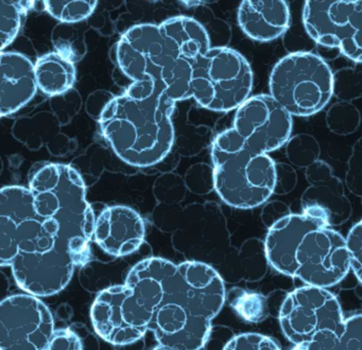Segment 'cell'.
<instances>
[{
    "instance_id": "cell-1",
    "label": "cell",
    "mask_w": 362,
    "mask_h": 350,
    "mask_svg": "<svg viewBox=\"0 0 362 350\" xmlns=\"http://www.w3.org/2000/svg\"><path fill=\"white\" fill-rule=\"evenodd\" d=\"M29 190L39 229L10 267L25 292L52 296L66 288L76 267L90 260L95 214L86 199V184L71 165H41L31 176Z\"/></svg>"
},
{
    "instance_id": "cell-2",
    "label": "cell",
    "mask_w": 362,
    "mask_h": 350,
    "mask_svg": "<svg viewBox=\"0 0 362 350\" xmlns=\"http://www.w3.org/2000/svg\"><path fill=\"white\" fill-rule=\"evenodd\" d=\"M175 102L151 81L132 83L115 95L99 119L101 134L127 165L149 168L166 158L175 144Z\"/></svg>"
},
{
    "instance_id": "cell-3",
    "label": "cell",
    "mask_w": 362,
    "mask_h": 350,
    "mask_svg": "<svg viewBox=\"0 0 362 350\" xmlns=\"http://www.w3.org/2000/svg\"><path fill=\"white\" fill-rule=\"evenodd\" d=\"M226 299L224 280L215 267L201 261L180 263L167 279L148 329L158 345L201 350Z\"/></svg>"
},
{
    "instance_id": "cell-4",
    "label": "cell",
    "mask_w": 362,
    "mask_h": 350,
    "mask_svg": "<svg viewBox=\"0 0 362 350\" xmlns=\"http://www.w3.org/2000/svg\"><path fill=\"white\" fill-rule=\"evenodd\" d=\"M214 189L233 208L252 209L273 194L275 161L252 151L233 129L218 134L211 144Z\"/></svg>"
},
{
    "instance_id": "cell-5",
    "label": "cell",
    "mask_w": 362,
    "mask_h": 350,
    "mask_svg": "<svg viewBox=\"0 0 362 350\" xmlns=\"http://www.w3.org/2000/svg\"><path fill=\"white\" fill-rule=\"evenodd\" d=\"M192 98L206 110L228 112L247 101L253 89V70L238 51L211 47L192 63Z\"/></svg>"
},
{
    "instance_id": "cell-6",
    "label": "cell",
    "mask_w": 362,
    "mask_h": 350,
    "mask_svg": "<svg viewBox=\"0 0 362 350\" xmlns=\"http://www.w3.org/2000/svg\"><path fill=\"white\" fill-rule=\"evenodd\" d=\"M269 88L271 97L290 116H313L332 99V71L315 53H290L273 67Z\"/></svg>"
},
{
    "instance_id": "cell-7",
    "label": "cell",
    "mask_w": 362,
    "mask_h": 350,
    "mask_svg": "<svg viewBox=\"0 0 362 350\" xmlns=\"http://www.w3.org/2000/svg\"><path fill=\"white\" fill-rule=\"evenodd\" d=\"M153 220L160 231L173 233V246L183 254L218 257L230 248L226 216L214 202L189 204L185 207L180 204H158L153 210Z\"/></svg>"
},
{
    "instance_id": "cell-8",
    "label": "cell",
    "mask_w": 362,
    "mask_h": 350,
    "mask_svg": "<svg viewBox=\"0 0 362 350\" xmlns=\"http://www.w3.org/2000/svg\"><path fill=\"white\" fill-rule=\"evenodd\" d=\"M362 1H305L303 23L317 44L338 49L360 65L362 61Z\"/></svg>"
},
{
    "instance_id": "cell-9",
    "label": "cell",
    "mask_w": 362,
    "mask_h": 350,
    "mask_svg": "<svg viewBox=\"0 0 362 350\" xmlns=\"http://www.w3.org/2000/svg\"><path fill=\"white\" fill-rule=\"evenodd\" d=\"M279 320L284 335L296 345L324 329L340 335L344 318L338 299L327 288L304 286L285 297Z\"/></svg>"
},
{
    "instance_id": "cell-10",
    "label": "cell",
    "mask_w": 362,
    "mask_h": 350,
    "mask_svg": "<svg viewBox=\"0 0 362 350\" xmlns=\"http://www.w3.org/2000/svg\"><path fill=\"white\" fill-rule=\"evenodd\" d=\"M115 57L119 69L132 83L151 81L163 89L179 61L168 54L158 25L153 23L129 28L116 44Z\"/></svg>"
},
{
    "instance_id": "cell-11",
    "label": "cell",
    "mask_w": 362,
    "mask_h": 350,
    "mask_svg": "<svg viewBox=\"0 0 362 350\" xmlns=\"http://www.w3.org/2000/svg\"><path fill=\"white\" fill-rule=\"evenodd\" d=\"M151 318L126 284L101 291L90 309L97 334L115 346L139 341L149 331Z\"/></svg>"
},
{
    "instance_id": "cell-12",
    "label": "cell",
    "mask_w": 362,
    "mask_h": 350,
    "mask_svg": "<svg viewBox=\"0 0 362 350\" xmlns=\"http://www.w3.org/2000/svg\"><path fill=\"white\" fill-rule=\"evenodd\" d=\"M54 331L49 308L35 295L0 301V350H45Z\"/></svg>"
},
{
    "instance_id": "cell-13",
    "label": "cell",
    "mask_w": 362,
    "mask_h": 350,
    "mask_svg": "<svg viewBox=\"0 0 362 350\" xmlns=\"http://www.w3.org/2000/svg\"><path fill=\"white\" fill-rule=\"evenodd\" d=\"M294 277L305 286L328 288L342 281L349 269L345 239L330 227L311 229L296 252Z\"/></svg>"
},
{
    "instance_id": "cell-14",
    "label": "cell",
    "mask_w": 362,
    "mask_h": 350,
    "mask_svg": "<svg viewBox=\"0 0 362 350\" xmlns=\"http://www.w3.org/2000/svg\"><path fill=\"white\" fill-rule=\"evenodd\" d=\"M292 117L270 95L250 97L236 110L233 129L256 153L269 154L291 137Z\"/></svg>"
},
{
    "instance_id": "cell-15",
    "label": "cell",
    "mask_w": 362,
    "mask_h": 350,
    "mask_svg": "<svg viewBox=\"0 0 362 350\" xmlns=\"http://www.w3.org/2000/svg\"><path fill=\"white\" fill-rule=\"evenodd\" d=\"M305 170L308 187L300 197L302 214L317 218L330 228L347 222L353 207L342 180L334 175L332 167L319 159Z\"/></svg>"
},
{
    "instance_id": "cell-16",
    "label": "cell",
    "mask_w": 362,
    "mask_h": 350,
    "mask_svg": "<svg viewBox=\"0 0 362 350\" xmlns=\"http://www.w3.org/2000/svg\"><path fill=\"white\" fill-rule=\"evenodd\" d=\"M145 238L143 216L129 206H109L95 218L93 240L110 256L133 254L143 245Z\"/></svg>"
},
{
    "instance_id": "cell-17",
    "label": "cell",
    "mask_w": 362,
    "mask_h": 350,
    "mask_svg": "<svg viewBox=\"0 0 362 350\" xmlns=\"http://www.w3.org/2000/svg\"><path fill=\"white\" fill-rule=\"evenodd\" d=\"M325 226L317 218L305 214H288L269 228L264 242L267 262L283 275L294 277L296 252L304 235L311 229Z\"/></svg>"
},
{
    "instance_id": "cell-18",
    "label": "cell",
    "mask_w": 362,
    "mask_h": 350,
    "mask_svg": "<svg viewBox=\"0 0 362 350\" xmlns=\"http://www.w3.org/2000/svg\"><path fill=\"white\" fill-rule=\"evenodd\" d=\"M35 64L14 51L0 52V118L16 114L37 93Z\"/></svg>"
},
{
    "instance_id": "cell-19",
    "label": "cell",
    "mask_w": 362,
    "mask_h": 350,
    "mask_svg": "<svg viewBox=\"0 0 362 350\" xmlns=\"http://www.w3.org/2000/svg\"><path fill=\"white\" fill-rule=\"evenodd\" d=\"M11 134L29 150L46 148L52 156H67L78 148L77 140L65 134L58 119L47 110L16 119Z\"/></svg>"
},
{
    "instance_id": "cell-20",
    "label": "cell",
    "mask_w": 362,
    "mask_h": 350,
    "mask_svg": "<svg viewBox=\"0 0 362 350\" xmlns=\"http://www.w3.org/2000/svg\"><path fill=\"white\" fill-rule=\"evenodd\" d=\"M238 23L251 40L271 42L289 28V6L284 0H245L238 8Z\"/></svg>"
},
{
    "instance_id": "cell-21",
    "label": "cell",
    "mask_w": 362,
    "mask_h": 350,
    "mask_svg": "<svg viewBox=\"0 0 362 350\" xmlns=\"http://www.w3.org/2000/svg\"><path fill=\"white\" fill-rule=\"evenodd\" d=\"M167 52L183 61H196L211 48V40L204 25L188 16H175L158 25Z\"/></svg>"
},
{
    "instance_id": "cell-22",
    "label": "cell",
    "mask_w": 362,
    "mask_h": 350,
    "mask_svg": "<svg viewBox=\"0 0 362 350\" xmlns=\"http://www.w3.org/2000/svg\"><path fill=\"white\" fill-rule=\"evenodd\" d=\"M31 199L33 194L26 187L0 189V267L11 265L18 255V224Z\"/></svg>"
},
{
    "instance_id": "cell-23",
    "label": "cell",
    "mask_w": 362,
    "mask_h": 350,
    "mask_svg": "<svg viewBox=\"0 0 362 350\" xmlns=\"http://www.w3.org/2000/svg\"><path fill=\"white\" fill-rule=\"evenodd\" d=\"M35 76L37 89L52 98L74 88L77 70L73 62L52 51L35 62Z\"/></svg>"
},
{
    "instance_id": "cell-24",
    "label": "cell",
    "mask_w": 362,
    "mask_h": 350,
    "mask_svg": "<svg viewBox=\"0 0 362 350\" xmlns=\"http://www.w3.org/2000/svg\"><path fill=\"white\" fill-rule=\"evenodd\" d=\"M52 42L56 52L74 64L81 61L88 54L86 31L76 25H57L52 30Z\"/></svg>"
},
{
    "instance_id": "cell-25",
    "label": "cell",
    "mask_w": 362,
    "mask_h": 350,
    "mask_svg": "<svg viewBox=\"0 0 362 350\" xmlns=\"http://www.w3.org/2000/svg\"><path fill=\"white\" fill-rule=\"evenodd\" d=\"M35 2L0 0V52L16 40L25 15L35 6Z\"/></svg>"
},
{
    "instance_id": "cell-26",
    "label": "cell",
    "mask_w": 362,
    "mask_h": 350,
    "mask_svg": "<svg viewBox=\"0 0 362 350\" xmlns=\"http://www.w3.org/2000/svg\"><path fill=\"white\" fill-rule=\"evenodd\" d=\"M226 298L239 316L247 322H260L269 315L268 301L259 293L233 288L226 295Z\"/></svg>"
},
{
    "instance_id": "cell-27",
    "label": "cell",
    "mask_w": 362,
    "mask_h": 350,
    "mask_svg": "<svg viewBox=\"0 0 362 350\" xmlns=\"http://www.w3.org/2000/svg\"><path fill=\"white\" fill-rule=\"evenodd\" d=\"M286 157L292 167L306 169L315 161H319L321 146L315 136L300 133L291 136L286 142Z\"/></svg>"
},
{
    "instance_id": "cell-28",
    "label": "cell",
    "mask_w": 362,
    "mask_h": 350,
    "mask_svg": "<svg viewBox=\"0 0 362 350\" xmlns=\"http://www.w3.org/2000/svg\"><path fill=\"white\" fill-rule=\"evenodd\" d=\"M45 10L60 23H69L76 25L90 18L99 1L96 0H76V1H43Z\"/></svg>"
},
{
    "instance_id": "cell-29",
    "label": "cell",
    "mask_w": 362,
    "mask_h": 350,
    "mask_svg": "<svg viewBox=\"0 0 362 350\" xmlns=\"http://www.w3.org/2000/svg\"><path fill=\"white\" fill-rule=\"evenodd\" d=\"M325 121L332 133L347 136L359 129L361 115L355 104L351 102H337L328 108Z\"/></svg>"
},
{
    "instance_id": "cell-30",
    "label": "cell",
    "mask_w": 362,
    "mask_h": 350,
    "mask_svg": "<svg viewBox=\"0 0 362 350\" xmlns=\"http://www.w3.org/2000/svg\"><path fill=\"white\" fill-rule=\"evenodd\" d=\"M361 68H342L332 72V95L340 102L360 99L362 95Z\"/></svg>"
},
{
    "instance_id": "cell-31",
    "label": "cell",
    "mask_w": 362,
    "mask_h": 350,
    "mask_svg": "<svg viewBox=\"0 0 362 350\" xmlns=\"http://www.w3.org/2000/svg\"><path fill=\"white\" fill-rule=\"evenodd\" d=\"M186 190L183 177L173 172L163 174L154 182V197L162 205L181 203L185 199Z\"/></svg>"
},
{
    "instance_id": "cell-32",
    "label": "cell",
    "mask_w": 362,
    "mask_h": 350,
    "mask_svg": "<svg viewBox=\"0 0 362 350\" xmlns=\"http://www.w3.org/2000/svg\"><path fill=\"white\" fill-rule=\"evenodd\" d=\"M49 105L52 114L58 119L61 127H65L79 114L83 105V100L81 93L77 89L71 88L62 95L50 98Z\"/></svg>"
},
{
    "instance_id": "cell-33",
    "label": "cell",
    "mask_w": 362,
    "mask_h": 350,
    "mask_svg": "<svg viewBox=\"0 0 362 350\" xmlns=\"http://www.w3.org/2000/svg\"><path fill=\"white\" fill-rule=\"evenodd\" d=\"M186 189L194 194L204 195L214 189L213 167L207 163H194L184 176Z\"/></svg>"
},
{
    "instance_id": "cell-34",
    "label": "cell",
    "mask_w": 362,
    "mask_h": 350,
    "mask_svg": "<svg viewBox=\"0 0 362 350\" xmlns=\"http://www.w3.org/2000/svg\"><path fill=\"white\" fill-rule=\"evenodd\" d=\"M223 350H281L276 342L260 333H243L228 342Z\"/></svg>"
},
{
    "instance_id": "cell-35",
    "label": "cell",
    "mask_w": 362,
    "mask_h": 350,
    "mask_svg": "<svg viewBox=\"0 0 362 350\" xmlns=\"http://www.w3.org/2000/svg\"><path fill=\"white\" fill-rule=\"evenodd\" d=\"M345 247L349 255V267L356 279L361 284L362 274V223L358 221L345 239Z\"/></svg>"
},
{
    "instance_id": "cell-36",
    "label": "cell",
    "mask_w": 362,
    "mask_h": 350,
    "mask_svg": "<svg viewBox=\"0 0 362 350\" xmlns=\"http://www.w3.org/2000/svg\"><path fill=\"white\" fill-rule=\"evenodd\" d=\"M345 184L347 189L358 197L362 195V144L361 139L351 148V157L347 161V171L345 174Z\"/></svg>"
},
{
    "instance_id": "cell-37",
    "label": "cell",
    "mask_w": 362,
    "mask_h": 350,
    "mask_svg": "<svg viewBox=\"0 0 362 350\" xmlns=\"http://www.w3.org/2000/svg\"><path fill=\"white\" fill-rule=\"evenodd\" d=\"M340 350H362V315L354 314L343 320V328L339 335Z\"/></svg>"
},
{
    "instance_id": "cell-38",
    "label": "cell",
    "mask_w": 362,
    "mask_h": 350,
    "mask_svg": "<svg viewBox=\"0 0 362 350\" xmlns=\"http://www.w3.org/2000/svg\"><path fill=\"white\" fill-rule=\"evenodd\" d=\"M298 184V174L289 163H275V186L273 194L286 195Z\"/></svg>"
},
{
    "instance_id": "cell-39",
    "label": "cell",
    "mask_w": 362,
    "mask_h": 350,
    "mask_svg": "<svg viewBox=\"0 0 362 350\" xmlns=\"http://www.w3.org/2000/svg\"><path fill=\"white\" fill-rule=\"evenodd\" d=\"M45 350H83L81 339L71 329H54Z\"/></svg>"
},
{
    "instance_id": "cell-40",
    "label": "cell",
    "mask_w": 362,
    "mask_h": 350,
    "mask_svg": "<svg viewBox=\"0 0 362 350\" xmlns=\"http://www.w3.org/2000/svg\"><path fill=\"white\" fill-rule=\"evenodd\" d=\"M113 93L105 89H97L88 95L86 102V110L88 116L94 120L99 121L107 104L114 99Z\"/></svg>"
},
{
    "instance_id": "cell-41",
    "label": "cell",
    "mask_w": 362,
    "mask_h": 350,
    "mask_svg": "<svg viewBox=\"0 0 362 350\" xmlns=\"http://www.w3.org/2000/svg\"><path fill=\"white\" fill-rule=\"evenodd\" d=\"M304 345L306 350H340L339 334L329 329L315 333Z\"/></svg>"
},
{
    "instance_id": "cell-42",
    "label": "cell",
    "mask_w": 362,
    "mask_h": 350,
    "mask_svg": "<svg viewBox=\"0 0 362 350\" xmlns=\"http://www.w3.org/2000/svg\"><path fill=\"white\" fill-rule=\"evenodd\" d=\"M291 214L289 208L284 202L273 201L264 206L262 212V221L268 228L281 218H285Z\"/></svg>"
},
{
    "instance_id": "cell-43",
    "label": "cell",
    "mask_w": 362,
    "mask_h": 350,
    "mask_svg": "<svg viewBox=\"0 0 362 350\" xmlns=\"http://www.w3.org/2000/svg\"><path fill=\"white\" fill-rule=\"evenodd\" d=\"M110 19L111 18L107 13H94L88 18V25L103 36H110L114 33V25Z\"/></svg>"
},
{
    "instance_id": "cell-44",
    "label": "cell",
    "mask_w": 362,
    "mask_h": 350,
    "mask_svg": "<svg viewBox=\"0 0 362 350\" xmlns=\"http://www.w3.org/2000/svg\"><path fill=\"white\" fill-rule=\"evenodd\" d=\"M292 350H306V349H305L304 343H300V344H296V345H294V348Z\"/></svg>"
},
{
    "instance_id": "cell-45",
    "label": "cell",
    "mask_w": 362,
    "mask_h": 350,
    "mask_svg": "<svg viewBox=\"0 0 362 350\" xmlns=\"http://www.w3.org/2000/svg\"><path fill=\"white\" fill-rule=\"evenodd\" d=\"M153 350H173V349H170V348L164 347V346H162V345H158V346H156V347L154 348Z\"/></svg>"
},
{
    "instance_id": "cell-46",
    "label": "cell",
    "mask_w": 362,
    "mask_h": 350,
    "mask_svg": "<svg viewBox=\"0 0 362 350\" xmlns=\"http://www.w3.org/2000/svg\"><path fill=\"white\" fill-rule=\"evenodd\" d=\"M4 171V161L3 158H1V156H0V176H1V174H3Z\"/></svg>"
}]
</instances>
